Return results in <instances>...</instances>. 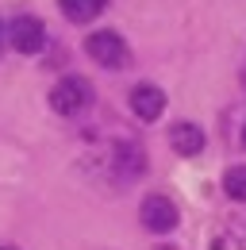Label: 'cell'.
Returning a JSON list of instances; mask_svg holds the SVG:
<instances>
[{
  "label": "cell",
  "instance_id": "1",
  "mask_svg": "<svg viewBox=\"0 0 246 250\" xmlns=\"http://www.w3.org/2000/svg\"><path fill=\"white\" fill-rule=\"evenodd\" d=\"M92 100V85L85 77H62L58 85L50 89V108L62 112V116H77V112H85Z\"/></svg>",
  "mask_w": 246,
  "mask_h": 250
},
{
  "label": "cell",
  "instance_id": "2",
  "mask_svg": "<svg viewBox=\"0 0 246 250\" xmlns=\"http://www.w3.org/2000/svg\"><path fill=\"white\" fill-rule=\"evenodd\" d=\"M139 219H143V227L146 231H154V235H169L173 227H177V204L169 200V196H146L143 200V208H139Z\"/></svg>",
  "mask_w": 246,
  "mask_h": 250
},
{
  "label": "cell",
  "instance_id": "3",
  "mask_svg": "<svg viewBox=\"0 0 246 250\" xmlns=\"http://www.w3.org/2000/svg\"><path fill=\"white\" fill-rule=\"evenodd\" d=\"M8 39H12V46H16L20 54H39V50L46 46V27H42V20H35V16H16L12 27H8Z\"/></svg>",
  "mask_w": 246,
  "mask_h": 250
},
{
  "label": "cell",
  "instance_id": "4",
  "mask_svg": "<svg viewBox=\"0 0 246 250\" xmlns=\"http://www.w3.org/2000/svg\"><path fill=\"white\" fill-rule=\"evenodd\" d=\"M85 50H89L92 62H100L104 69H116V65L127 62V46H123V39L116 31H96V35H89Z\"/></svg>",
  "mask_w": 246,
  "mask_h": 250
},
{
  "label": "cell",
  "instance_id": "5",
  "mask_svg": "<svg viewBox=\"0 0 246 250\" xmlns=\"http://www.w3.org/2000/svg\"><path fill=\"white\" fill-rule=\"evenodd\" d=\"M131 112H135L139 120L154 124V120L165 112V93H162L158 85H135V89H131Z\"/></svg>",
  "mask_w": 246,
  "mask_h": 250
},
{
  "label": "cell",
  "instance_id": "6",
  "mask_svg": "<svg viewBox=\"0 0 246 250\" xmlns=\"http://www.w3.org/2000/svg\"><path fill=\"white\" fill-rule=\"evenodd\" d=\"M169 143H173V150L177 154H200L204 150V131L196 124H173L169 127Z\"/></svg>",
  "mask_w": 246,
  "mask_h": 250
},
{
  "label": "cell",
  "instance_id": "7",
  "mask_svg": "<svg viewBox=\"0 0 246 250\" xmlns=\"http://www.w3.org/2000/svg\"><path fill=\"white\" fill-rule=\"evenodd\" d=\"M62 12L73 23H89V20H96L104 12V0H62Z\"/></svg>",
  "mask_w": 246,
  "mask_h": 250
},
{
  "label": "cell",
  "instance_id": "8",
  "mask_svg": "<svg viewBox=\"0 0 246 250\" xmlns=\"http://www.w3.org/2000/svg\"><path fill=\"white\" fill-rule=\"evenodd\" d=\"M223 192L231 196V200H246V166H235V169H227V177H223Z\"/></svg>",
  "mask_w": 246,
  "mask_h": 250
},
{
  "label": "cell",
  "instance_id": "9",
  "mask_svg": "<svg viewBox=\"0 0 246 250\" xmlns=\"http://www.w3.org/2000/svg\"><path fill=\"white\" fill-rule=\"evenodd\" d=\"M116 158H120V169L127 166V173H131V177H135V173H143V150H139L135 143H120Z\"/></svg>",
  "mask_w": 246,
  "mask_h": 250
},
{
  "label": "cell",
  "instance_id": "10",
  "mask_svg": "<svg viewBox=\"0 0 246 250\" xmlns=\"http://www.w3.org/2000/svg\"><path fill=\"white\" fill-rule=\"evenodd\" d=\"M0 250H16V247H0Z\"/></svg>",
  "mask_w": 246,
  "mask_h": 250
},
{
  "label": "cell",
  "instance_id": "11",
  "mask_svg": "<svg viewBox=\"0 0 246 250\" xmlns=\"http://www.w3.org/2000/svg\"><path fill=\"white\" fill-rule=\"evenodd\" d=\"M243 143H246V131H243Z\"/></svg>",
  "mask_w": 246,
  "mask_h": 250
},
{
  "label": "cell",
  "instance_id": "12",
  "mask_svg": "<svg viewBox=\"0 0 246 250\" xmlns=\"http://www.w3.org/2000/svg\"><path fill=\"white\" fill-rule=\"evenodd\" d=\"M0 42H4V39H0Z\"/></svg>",
  "mask_w": 246,
  "mask_h": 250
}]
</instances>
